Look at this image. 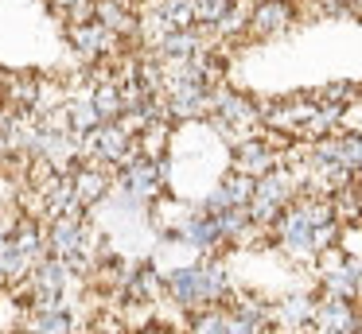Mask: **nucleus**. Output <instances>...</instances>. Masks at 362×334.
Segmentation results:
<instances>
[{
	"mask_svg": "<svg viewBox=\"0 0 362 334\" xmlns=\"http://www.w3.org/2000/svg\"><path fill=\"white\" fill-rule=\"evenodd\" d=\"M296 20V4L292 0H257L250 8V20H245V31L253 39H273V35H284Z\"/></svg>",
	"mask_w": 362,
	"mask_h": 334,
	"instance_id": "f257e3e1",
	"label": "nucleus"
},
{
	"mask_svg": "<svg viewBox=\"0 0 362 334\" xmlns=\"http://www.w3.org/2000/svg\"><path fill=\"white\" fill-rule=\"evenodd\" d=\"M71 43H74V51L86 54V59H105L110 51H117L121 39L94 16V20H86V23H71Z\"/></svg>",
	"mask_w": 362,
	"mask_h": 334,
	"instance_id": "f03ea898",
	"label": "nucleus"
},
{
	"mask_svg": "<svg viewBox=\"0 0 362 334\" xmlns=\"http://www.w3.org/2000/svg\"><path fill=\"white\" fill-rule=\"evenodd\" d=\"M346 4H351V8H362V0H346Z\"/></svg>",
	"mask_w": 362,
	"mask_h": 334,
	"instance_id": "7ed1b4c3",
	"label": "nucleus"
}]
</instances>
